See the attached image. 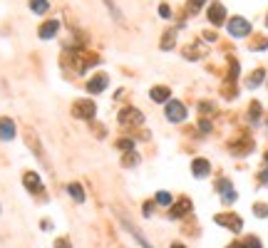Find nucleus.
I'll use <instances>...</instances> for the list:
<instances>
[{"label": "nucleus", "mask_w": 268, "mask_h": 248, "mask_svg": "<svg viewBox=\"0 0 268 248\" xmlns=\"http://www.w3.org/2000/svg\"><path fill=\"white\" fill-rule=\"evenodd\" d=\"M72 114L77 120H92L97 114V104L92 100H74L72 102Z\"/></svg>", "instance_id": "nucleus-1"}, {"label": "nucleus", "mask_w": 268, "mask_h": 248, "mask_svg": "<svg viewBox=\"0 0 268 248\" xmlns=\"http://www.w3.org/2000/svg\"><path fill=\"white\" fill-rule=\"evenodd\" d=\"M166 120L169 122H184L186 120V107L179 100H169L166 102Z\"/></svg>", "instance_id": "nucleus-2"}, {"label": "nucleus", "mask_w": 268, "mask_h": 248, "mask_svg": "<svg viewBox=\"0 0 268 248\" xmlns=\"http://www.w3.org/2000/svg\"><path fill=\"white\" fill-rule=\"evenodd\" d=\"M214 221H216L218 226H226V228H231L234 234H238V231L244 228V221H241L236 214H216V216H214Z\"/></svg>", "instance_id": "nucleus-3"}, {"label": "nucleus", "mask_w": 268, "mask_h": 248, "mask_svg": "<svg viewBox=\"0 0 268 248\" xmlns=\"http://www.w3.org/2000/svg\"><path fill=\"white\" fill-rule=\"evenodd\" d=\"M228 32L234 38H246V35H251V22L244 20V18H231L228 20Z\"/></svg>", "instance_id": "nucleus-4"}, {"label": "nucleus", "mask_w": 268, "mask_h": 248, "mask_svg": "<svg viewBox=\"0 0 268 248\" xmlns=\"http://www.w3.org/2000/svg\"><path fill=\"white\" fill-rule=\"evenodd\" d=\"M120 124H124V126H136V124L144 122V114L139 112V110H134V107H127V110H122L120 112Z\"/></svg>", "instance_id": "nucleus-5"}, {"label": "nucleus", "mask_w": 268, "mask_h": 248, "mask_svg": "<svg viewBox=\"0 0 268 248\" xmlns=\"http://www.w3.org/2000/svg\"><path fill=\"white\" fill-rule=\"evenodd\" d=\"M216 188H218V194H221V198H224V204H234V201L238 198V194H236V188H234V184H231L228 179H221V182L216 184Z\"/></svg>", "instance_id": "nucleus-6"}, {"label": "nucleus", "mask_w": 268, "mask_h": 248, "mask_svg": "<svg viewBox=\"0 0 268 248\" xmlns=\"http://www.w3.org/2000/svg\"><path fill=\"white\" fill-rule=\"evenodd\" d=\"M107 84H110V77H107V74H94V77L87 82V92L100 94V92H104V90H107Z\"/></svg>", "instance_id": "nucleus-7"}, {"label": "nucleus", "mask_w": 268, "mask_h": 248, "mask_svg": "<svg viewBox=\"0 0 268 248\" xmlns=\"http://www.w3.org/2000/svg\"><path fill=\"white\" fill-rule=\"evenodd\" d=\"M22 184H25V188H28V191H32V194H42V182H40V174H35V172H25Z\"/></svg>", "instance_id": "nucleus-8"}, {"label": "nucleus", "mask_w": 268, "mask_h": 248, "mask_svg": "<svg viewBox=\"0 0 268 248\" xmlns=\"http://www.w3.org/2000/svg\"><path fill=\"white\" fill-rule=\"evenodd\" d=\"M224 20H226V8L221 2H211V8H208V22L211 25H221Z\"/></svg>", "instance_id": "nucleus-9"}, {"label": "nucleus", "mask_w": 268, "mask_h": 248, "mask_svg": "<svg viewBox=\"0 0 268 248\" xmlns=\"http://www.w3.org/2000/svg\"><path fill=\"white\" fill-rule=\"evenodd\" d=\"M186 214H192V201H189V198H182V201H176V204L169 208V216H172V218H184Z\"/></svg>", "instance_id": "nucleus-10"}, {"label": "nucleus", "mask_w": 268, "mask_h": 248, "mask_svg": "<svg viewBox=\"0 0 268 248\" xmlns=\"http://www.w3.org/2000/svg\"><path fill=\"white\" fill-rule=\"evenodd\" d=\"M58 30H60V22H58V20H48V22H42V25H40L38 35H40L42 40H52V38L58 35Z\"/></svg>", "instance_id": "nucleus-11"}, {"label": "nucleus", "mask_w": 268, "mask_h": 248, "mask_svg": "<svg viewBox=\"0 0 268 248\" xmlns=\"http://www.w3.org/2000/svg\"><path fill=\"white\" fill-rule=\"evenodd\" d=\"M0 139H2V142L15 139V122H12L10 117H2V120H0Z\"/></svg>", "instance_id": "nucleus-12"}, {"label": "nucleus", "mask_w": 268, "mask_h": 248, "mask_svg": "<svg viewBox=\"0 0 268 248\" xmlns=\"http://www.w3.org/2000/svg\"><path fill=\"white\" fill-rule=\"evenodd\" d=\"M192 174H194L196 179L208 176V174H211V164H208L206 159H194V162H192Z\"/></svg>", "instance_id": "nucleus-13"}, {"label": "nucleus", "mask_w": 268, "mask_h": 248, "mask_svg": "<svg viewBox=\"0 0 268 248\" xmlns=\"http://www.w3.org/2000/svg\"><path fill=\"white\" fill-rule=\"evenodd\" d=\"M169 94H172V90L169 87H152V92H149V97L154 100V102H169Z\"/></svg>", "instance_id": "nucleus-14"}, {"label": "nucleus", "mask_w": 268, "mask_h": 248, "mask_svg": "<svg viewBox=\"0 0 268 248\" xmlns=\"http://www.w3.org/2000/svg\"><path fill=\"white\" fill-rule=\"evenodd\" d=\"M25 142H28V146H30V149H35V152H38V156H40V159H45L42 146H40V139H38V134H35V132H28V134H25Z\"/></svg>", "instance_id": "nucleus-15"}, {"label": "nucleus", "mask_w": 268, "mask_h": 248, "mask_svg": "<svg viewBox=\"0 0 268 248\" xmlns=\"http://www.w3.org/2000/svg\"><path fill=\"white\" fill-rule=\"evenodd\" d=\"M67 194H70L77 204H82V201H84V188H82V184H70L67 186Z\"/></svg>", "instance_id": "nucleus-16"}, {"label": "nucleus", "mask_w": 268, "mask_h": 248, "mask_svg": "<svg viewBox=\"0 0 268 248\" xmlns=\"http://www.w3.org/2000/svg\"><path fill=\"white\" fill-rule=\"evenodd\" d=\"M48 8H50V2H48V0H30V10H32L35 15H45V12H48Z\"/></svg>", "instance_id": "nucleus-17"}, {"label": "nucleus", "mask_w": 268, "mask_h": 248, "mask_svg": "<svg viewBox=\"0 0 268 248\" xmlns=\"http://www.w3.org/2000/svg\"><path fill=\"white\" fill-rule=\"evenodd\" d=\"M174 42H176V32H174V30H166L164 38H162V50H172Z\"/></svg>", "instance_id": "nucleus-18"}, {"label": "nucleus", "mask_w": 268, "mask_h": 248, "mask_svg": "<svg viewBox=\"0 0 268 248\" xmlns=\"http://www.w3.org/2000/svg\"><path fill=\"white\" fill-rule=\"evenodd\" d=\"M139 164V154L130 149V152H124V156H122V166H136Z\"/></svg>", "instance_id": "nucleus-19"}, {"label": "nucleus", "mask_w": 268, "mask_h": 248, "mask_svg": "<svg viewBox=\"0 0 268 248\" xmlns=\"http://www.w3.org/2000/svg\"><path fill=\"white\" fill-rule=\"evenodd\" d=\"M264 74H266L264 70H256V72H254V74H251V77L246 80V84H248L251 90H256V87H258V84L264 82Z\"/></svg>", "instance_id": "nucleus-20"}, {"label": "nucleus", "mask_w": 268, "mask_h": 248, "mask_svg": "<svg viewBox=\"0 0 268 248\" xmlns=\"http://www.w3.org/2000/svg\"><path fill=\"white\" fill-rule=\"evenodd\" d=\"M248 117H251V122H258V120H261V104H258V102H254V104L248 107Z\"/></svg>", "instance_id": "nucleus-21"}, {"label": "nucleus", "mask_w": 268, "mask_h": 248, "mask_svg": "<svg viewBox=\"0 0 268 248\" xmlns=\"http://www.w3.org/2000/svg\"><path fill=\"white\" fill-rule=\"evenodd\" d=\"M156 204L169 206V204H172V194H169V191H159V194H156Z\"/></svg>", "instance_id": "nucleus-22"}, {"label": "nucleus", "mask_w": 268, "mask_h": 248, "mask_svg": "<svg viewBox=\"0 0 268 248\" xmlns=\"http://www.w3.org/2000/svg\"><path fill=\"white\" fill-rule=\"evenodd\" d=\"M254 214H256L258 218H266L268 216V204H256V206H254Z\"/></svg>", "instance_id": "nucleus-23"}, {"label": "nucleus", "mask_w": 268, "mask_h": 248, "mask_svg": "<svg viewBox=\"0 0 268 248\" xmlns=\"http://www.w3.org/2000/svg\"><path fill=\"white\" fill-rule=\"evenodd\" d=\"M127 228H130V234H132L134 238L139 241V246H142V248H152V246H149V244H146V241H144V236H142V234H139L136 228H132V226H127Z\"/></svg>", "instance_id": "nucleus-24"}, {"label": "nucleus", "mask_w": 268, "mask_h": 248, "mask_svg": "<svg viewBox=\"0 0 268 248\" xmlns=\"http://www.w3.org/2000/svg\"><path fill=\"white\" fill-rule=\"evenodd\" d=\"M117 146H120L122 152H130V149H134V142L132 139H120V142H117Z\"/></svg>", "instance_id": "nucleus-25"}, {"label": "nucleus", "mask_w": 268, "mask_h": 248, "mask_svg": "<svg viewBox=\"0 0 268 248\" xmlns=\"http://www.w3.org/2000/svg\"><path fill=\"white\" fill-rule=\"evenodd\" d=\"M204 2H206V0H189V2H186V10H189V12H196Z\"/></svg>", "instance_id": "nucleus-26"}, {"label": "nucleus", "mask_w": 268, "mask_h": 248, "mask_svg": "<svg viewBox=\"0 0 268 248\" xmlns=\"http://www.w3.org/2000/svg\"><path fill=\"white\" fill-rule=\"evenodd\" d=\"M55 248H72L70 238H55Z\"/></svg>", "instance_id": "nucleus-27"}, {"label": "nucleus", "mask_w": 268, "mask_h": 248, "mask_svg": "<svg viewBox=\"0 0 268 248\" xmlns=\"http://www.w3.org/2000/svg\"><path fill=\"white\" fill-rule=\"evenodd\" d=\"M159 15H162V18H172V10H169V5H159Z\"/></svg>", "instance_id": "nucleus-28"}, {"label": "nucleus", "mask_w": 268, "mask_h": 248, "mask_svg": "<svg viewBox=\"0 0 268 248\" xmlns=\"http://www.w3.org/2000/svg\"><path fill=\"white\" fill-rule=\"evenodd\" d=\"M246 248H264V246H261L258 238H248V241H246Z\"/></svg>", "instance_id": "nucleus-29"}, {"label": "nucleus", "mask_w": 268, "mask_h": 248, "mask_svg": "<svg viewBox=\"0 0 268 248\" xmlns=\"http://www.w3.org/2000/svg\"><path fill=\"white\" fill-rule=\"evenodd\" d=\"M199 129H201V132H211V124L204 120V122H199Z\"/></svg>", "instance_id": "nucleus-30"}, {"label": "nucleus", "mask_w": 268, "mask_h": 248, "mask_svg": "<svg viewBox=\"0 0 268 248\" xmlns=\"http://www.w3.org/2000/svg\"><path fill=\"white\" fill-rule=\"evenodd\" d=\"M258 179H261V184H268V169L261 172V176H258Z\"/></svg>", "instance_id": "nucleus-31"}, {"label": "nucleus", "mask_w": 268, "mask_h": 248, "mask_svg": "<svg viewBox=\"0 0 268 248\" xmlns=\"http://www.w3.org/2000/svg\"><path fill=\"white\" fill-rule=\"evenodd\" d=\"M144 216H152V204H144Z\"/></svg>", "instance_id": "nucleus-32"}, {"label": "nucleus", "mask_w": 268, "mask_h": 248, "mask_svg": "<svg viewBox=\"0 0 268 248\" xmlns=\"http://www.w3.org/2000/svg\"><path fill=\"white\" fill-rule=\"evenodd\" d=\"M228 248H246V244H231Z\"/></svg>", "instance_id": "nucleus-33"}, {"label": "nucleus", "mask_w": 268, "mask_h": 248, "mask_svg": "<svg viewBox=\"0 0 268 248\" xmlns=\"http://www.w3.org/2000/svg\"><path fill=\"white\" fill-rule=\"evenodd\" d=\"M172 248H186V246H182V244H172Z\"/></svg>", "instance_id": "nucleus-34"}, {"label": "nucleus", "mask_w": 268, "mask_h": 248, "mask_svg": "<svg viewBox=\"0 0 268 248\" xmlns=\"http://www.w3.org/2000/svg\"><path fill=\"white\" fill-rule=\"evenodd\" d=\"M266 162H268V154H266Z\"/></svg>", "instance_id": "nucleus-35"}, {"label": "nucleus", "mask_w": 268, "mask_h": 248, "mask_svg": "<svg viewBox=\"0 0 268 248\" xmlns=\"http://www.w3.org/2000/svg\"><path fill=\"white\" fill-rule=\"evenodd\" d=\"M266 25H268V18H266Z\"/></svg>", "instance_id": "nucleus-36"}]
</instances>
